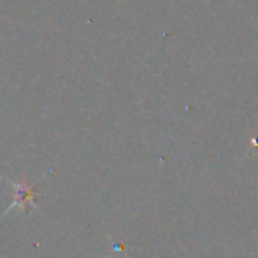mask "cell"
<instances>
[{"label":"cell","instance_id":"obj_1","mask_svg":"<svg viewBox=\"0 0 258 258\" xmlns=\"http://www.w3.org/2000/svg\"><path fill=\"white\" fill-rule=\"evenodd\" d=\"M2 181H6V183L14 190V194H16V195H14V201L11 202L9 207H7L6 211H4V214H7L11 209H16V207H21V209L34 207V209L39 211V206L34 202L35 188L28 186L27 181H23V183H16V181H13V179H2Z\"/></svg>","mask_w":258,"mask_h":258}]
</instances>
